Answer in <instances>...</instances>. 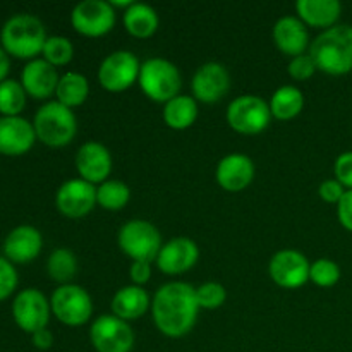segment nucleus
<instances>
[{
	"instance_id": "f257e3e1",
	"label": "nucleus",
	"mask_w": 352,
	"mask_h": 352,
	"mask_svg": "<svg viewBox=\"0 0 352 352\" xmlns=\"http://www.w3.org/2000/svg\"><path fill=\"white\" fill-rule=\"evenodd\" d=\"M199 309L196 289L186 282L164 284L151 301L155 325L170 339H181L195 329Z\"/></svg>"
},
{
	"instance_id": "f03ea898",
	"label": "nucleus",
	"mask_w": 352,
	"mask_h": 352,
	"mask_svg": "<svg viewBox=\"0 0 352 352\" xmlns=\"http://www.w3.org/2000/svg\"><path fill=\"white\" fill-rule=\"evenodd\" d=\"M309 55L318 71L330 76H344L352 71V26L336 24L315 38Z\"/></svg>"
},
{
	"instance_id": "7ed1b4c3",
	"label": "nucleus",
	"mask_w": 352,
	"mask_h": 352,
	"mask_svg": "<svg viewBox=\"0 0 352 352\" xmlns=\"http://www.w3.org/2000/svg\"><path fill=\"white\" fill-rule=\"evenodd\" d=\"M2 48L17 58H34L43 52L47 33L36 16L16 14L6 21L0 31Z\"/></svg>"
},
{
	"instance_id": "20e7f679",
	"label": "nucleus",
	"mask_w": 352,
	"mask_h": 352,
	"mask_svg": "<svg viewBox=\"0 0 352 352\" xmlns=\"http://www.w3.org/2000/svg\"><path fill=\"white\" fill-rule=\"evenodd\" d=\"M36 140L52 148H62L71 143L78 133L74 112L58 102H48L38 109L33 120Z\"/></svg>"
},
{
	"instance_id": "39448f33",
	"label": "nucleus",
	"mask_w": 352,
	"mask_h": 352,
	"mask_svg": "<svg viewBox=\"0 0 352 352\" xmlns=\"http://www.w3.org/2000/svg\"><path fill=\"white\" fill-rule=\"evenodd\" d=\"M138 82L144 95L157 103H167L179 96V89L182 86L179 69L170 60L160 57L150 58L141 64Z\"/></svg>"
},
{
	"instance_id": "423d86ee",
	"label": "nucleus",
	"mask_w": 352,
	"mask_h": 352,
	"mask_svg": "<svg viewBox=\"0 0 352 352\" xmlns=\"http://www.w3.org/2000/svg\"><path fill=\"white\" fill-rule=\"evenodd\" d=\"M120 251L133 261L157 260L162 250V236L153 223L146 220H129L124 223L117 237Z\"/></svg>"
},
{
	"instance_id": "0eeeda50",
	"label": "nucleus",
	"mask_w": 352,
	"mask_h": 352,
	"mask_svg": "<svg viewBox=\"0 0 352 352\" xmlns=\"http://www.w3.org/2000/svg\"><path fill=\"white\" fill-rule=\"evenodd\" d=\"M272 120L270 105L260 96L243 95L232 100L227 109V124L236 133L254 136L263 133Z\"/></svg>"
},
{
	"instance_id": "6e6552de",
	"label": "nucleus",
	"mask_w": 352,
	"mask_h": 352,
	"mask_svg": "<svg viewBox=\"0 0 352 352\" xmlns=\"http://www.w3.org/2000/svg\"><path fill=\"white\" fill-rule=\"evenodd\" d=\"M55 318L67 327H81L91 318L93 302L86 289L67 284L55 289L50 299Z\"/></svg>"
},
{
	"instance_id": "1a4fd4ad",
	"label": "nucleus",
	"mask_w": 352,
	"mask_h": 352,
	"mask_svg": "<svg viewBox=\"0 0 352 352\" xmlns=\"http://www.w3.org/2000/svg\"><path fill=\"white\" fill-rule=\"evenodd\" d=\"M141 64L129 50H117L103 58L98 69V81L103 89L112 93L126 91L140 78Z\"/></svg>"
},
{
	"instance_id": "9d476101",
	"label": "nucleus",
	"mask_w": 352,
	"mask_h": 352,
	"mask_svg": "<svg viewBox=\"0 0 352 352\" xmlns=\"http://www.w3.org/2000/svg\"><path fill=\"white\" fill-rule=\"evenodd\" d=\"M89 340L96 352H131L136 337L127 322L113 315H102L89 329Z\"/></svg>"
},
{
	"instance_id": "9b49d317",
	"label": "nucleus",
	"mask_w": 352,
	"mask_h": 352,
	"mask_svg": "<svg viewBox=\"0 0 352 352\" xmlns=\"http://www.w3.org/2000/svg\"><path fill=\"white\" fill-rule=\"evenodd\" d=\"M72 28L79 34L98 38L116 26V10L105 0H82L71 12Z\"/></svg>"
},
{
	"instance_id": "f8f14e48",
	"label": "nucleus",
	"mask_w": 352,
	"mask_h": 352,
	"mask_svg": "<svg viewBox=\"0 0 352 352\" xmlns=\"http://www.w3.org/2000/svg\"><path fill=\"white\" fill-rule=\"evenodd\" d=\"M52 306L38 289H24L12 302V316L16 325L33 336L38 330L47 329Z\"/></svg>"
},
{
	"instance_id": "ddd939ff",
	"label": "nucleus",
	"mask_w": 352,
	"mask_h": 352,
	"mask_svg": "<svg viewBox=\"0 0 352 352\" xmlns=\"http://www.w3.org/2000/svg\"><path fill=\"white\" fill-rule=\"evenodd\" d=\"M311 263L296 250H282L272 256L268 274L272 280L284 289H298L309 280Z\"/></svg>"
},
{
	"instance_id": "4468645a",
	"label": "nucleus",
	"mask_w": 352,
	"mask_h": 352,
	"mask_svg": "<svg viewBox=\"0 0 352 352\" xmlns=\"http://www.w3.org/2000/svg\"><path fill=\"white\" fill-rule=\"evenodd\" d=\"M55 205L67 219H82L95 208L96 188L82 179H71L58 188Z\"/></svg>"
},
{
	"instance_id": "2eb2a0df",
	"label": "nucleus",
	"mask_w": 352,
	"mask_h": 352,
	"mask_svg": "<svg viewBox=\"0 0 352 352\" xmlns=\"http://www.w3.org/2000/svg\"><path fill=\"white\" fill-rule=\"evenodd\" d=\"M192 95L203 103H217L229 93V71L219 62H206L192 76Z\"/></svg>"
},
{
	"instance_id": "dca6fc26",
	"label": "nucleus",
	"mask_w": 352,
	"mask_h": 352,
	"mask_svg": "<svg viewBox=\"0 0 352 352\" xmlns=\"http://www.w3.org/2000/svg\"><path fill=\"white\" fill-rule=\"evenodd\" d=\"M199 260L198 244L189 237H175L162 246L157 256L158 270L165 275H181L191 270Z\"/></svg>"
},
{
	"instance_id": "f3484780",
	"label": "nucleus",
	"mask_w": 352,
	"mask_h": 352,
	"mask_svg": "<svg viewBox=\"0 0 352 352\" xmlns=\"http://www.w3.org/2000/svg\"><path fill=\"white\" fill-rule=\"evenodd\" d=\"M76 168L82 181L89 184H103L112 172V155L102 143L88 141L76 153Z\"/></svg>"
},
{
	"instance_id": "a211bd4d",
	"label": "nucleus",
	"mask_w": 352,
	"mask_h": 352,
	"mask_svg": "<svg viewBox=\"0 0 352 352\" xmlns=\"http://www.w3.org/2000/svg\"><path fill=\"white\" fill-rule=\"evenodd\" d=\"M36 141L33 124L23 117H0V153L17 157L33 148Z\"/></svg>"
},
{
	"instance_id": "6ab92c4d",
	"label": "nucleus",
	"mask_w": 352,
	"mask_h": 352,
	"mask_svg": "<svg viewBox=\"0 0 352 352\" xmlns=\"http://www.w3.org/2000/svg\"><path fill=\"white\" fill-rule=\"evenodd\" d=\"M217 182L229 192H239L246 189L254 179V164L250 157L232 153L223 157L217 165Z\"/></svg>"
},
{
	"instance_id": "aec40b11",
	"label": "nucleus",
	"mask_w": 352,
	"mask_h": 352,
	"mask_svg": "<svg viewBox=\"0 0 352 352\" xmlns=\"http://www.w3.org/2000/svg\"><path fill=\"white\" fill-rule=\"evenodd\" d=\"M60 78L52 64L45 58H33L28 62L21 74V85L30 96L36 100H45L57 91Z\"/></svg>"
},
{
	"instance_id": "412c9836",
	"label": "nucleus",
	"mask_w": 352,
	"mask_h": 352,
	"mask_svg": "<svg viewBox=\"0 0 352 352\" xmlns=\"http://www.w3.org/2000/svg\"><path fill=\"white\" fill-rule=\"evenodd\" d=\"M43 237L31 226H19L9 232L3 241V253L10 263H30L40 254Z\"/></svg>"
},
{
	"instance_id": "4be33fe9",
	"label": "nucleus",
	"mask_w": 352,
	"mask_h": 352,
	"mask_svg": "<svg viewBox=\"0 0 352 352\" xmlns=\"http://www.w3.org/2000/svg\"><path fill=\"white\" fill-rule=\"evenodd\" d=\"M274 41L278 50L289 57L302 55L309 45L306 24L296 16L280 17L274 26Z\"/></svg>"
},
{
	"instance_id": "5701e85b",
	"label": "nucleus",
	"mask_w": 352,
	"mask_h": 352,
	"mask_svg": "<svg viewBox=\"0 0 352 352\" xmlns=\"http://www.w3.org/2000/svg\"><path fill=\"white\" fill-rule=\"evenodd\" d=\"M296 12L299 19L308 26L330 30L339 21L342 6L339 0H298Z\"/></svg>"
},
{
	"instance_id": "b1692460",
	"label": "nucleus",
	"mask_w": 352,
	"mask_h": 352,
	"mask_svg": "<svg viewBox=\"0 0 352 352\" xmlns=\"http://www.w3.org/2000/svg\"><path fill=\"white\" fill-rule=\"evenodd\" d=\"M150 309V296L140 285H126L119 289L112 299V313L124 322L140 320Z\"/></svg>"
},
{
	"instance_id": "393cba45",
	"label": "nucleus",
	"mask_w": 352,
	"mask_h": 352,
	"mask_svg": "<svg viewBox=\"0 0 352 352\" xmlns=\"http://www.w3.org/2000/svg\"><path fill=\"white\" fill-rule=\"evenodd\" d=\"M158 14L153 7L146 6V3L134 2L129 9L124 12V26H126L127 33L133 34L134 38H150L153 36L155 31L158 30Z\"/></svg>"
},
{
	"instance_id": "a878e982",
	"label": "nucleus",
	"mask_w": 352,
	"mask_h": 352,
	"mask_svg": "<svg viewBox=\"0 0 352 352\" xmlns=\"http://www.w3.org/2000/svg\"><path fill=\"white\" fill-rule=\"evenodd\" d=\"M198 103L192 96H175L164 107V120L170 129L184 131L196 122Z\"/></svg>"
},
{
	"instance_id": "bb28decb",
	"label": "nucleus",
	"mask_w": 352,
	"mask_h": 352,
	"mask_svg": "<svg viewBox=\"0 0 352 352\" xmlns=\"http://www.w3.org/2000/svg\"><path fill=\"white\" fill-rule=\"evenodd\" d=\"M305 107L302 91L296 86H282L274 93L270 102V112L278 120H291L301 113Z\"/></svg>"
},
{
	"instance_id": "cd10ccee",
	"label": "nucleus",
	"mask_w": 352,
	"mask_h": 352,
	"mask_svg": "<svg viewBox=\"0 0 352 352\" xmlns=\"http://www.w3.org/2000/svg\"><path fill=\"white\" fill-rule=\"evenodd\" d=\"M89 95V85L88 79L79 72H67L60 78L57 86V102L65 105L67 109H74V107L82 105Z\"/></svg>"
},
{
	"instance_id": "c85d7f7f",
	"label": "nucleus",
	"mask_w": 352,
	"mask_h": 352,
	"mask_svg": "<svg viewBox=\"0 0 352 352\" xmlns=\"http://www.w3.org/2000/svg\"><path fill=\"white\" fill-rule=\"evenodd\" d=\"M78 258L67 248H58L48 258L47 272L52 280L57 282V284L67 285L78 275Z\"/></svg>"
},
{
	"instance_id": "c756f323",
	"label": "nucleus",
	"mask_w": 352,
	"mask_h": 352,
	"mask_svg": "<svg viewBox=\"0 0 352 352\" xmlns=\"http://www.w3.org/2000/svg\"><path fill=\"white\" fill-rule=\"evenodd\" d=\"M129 188L120 181H105L96 188V205L109 212H119L129 203Z\"/></svg>"
},
{
	"instance_id": "7c9ffc66",
	"label": "nucleus",
	"mask_w": 352,
	"mask_h": 352,
	"mask_svg": "<svg viewBox=\"0 0 352 352\" xmlns=\"http://www.w3.org/2000/svg\"><path fill=\"white\" fill-rule=\"evenodd\" d=\"M26 89L16 79L0 82V112L3 117H17L26 105Z\"/></svg>"
},
{
	"instance_id": "2f4dec72",
	"label": "nucleus",
	"mask_w": 352,
	"mask_h": 352,
	"mask_svg": "<svg viewBox=\"0 0 352 352\" xmlns=\"http://www.w3.org/2000/svg\"><path fill=\"white\" fill-rule=\"evenodd\" d=\"M41 54H43V58L48 64L58 67V65H65L72 60L74 47H72L71 40H67L65 36H50L45 41Z\"/></svg>"
},
{
	"instance_id": "473e14b6",
	"label": "nucleus",
	"mask_w": 352,
	"mask_h": 352,
	"mask_svg": "<svg viewBox=\"0 0 352 352\" xmlns=\"http://www.w3.org/2000/svg\"><path fill=\"white\" fill-rule=\"evenodd\" d=\"M309 280L318 287H333L340 280V267L336 261L320 258L309 268Z\"/></svg>"
},
{
	"instance_id": "72a5a7b5",
	"label": "nucleus",
	"mask_w": 352,
	"mask_h": 352,
	"mask_svg": "<svg viewBox=\"0 0 352 352\" xmlns=\"http://www.w3.org/2000/svg\"><path fill=\"white\" fill-rule=\"evenodd\" d=\"M196 299H198L199 308L217 309L226 302V287L219 282H206V284H201L196 289Z\"/></svg>"
},
{
	"instance_id": "f704fd0d",
	"label": "nucleus",
	"mask_w": 352,
	"mask_h": 352,
	"mask_svg": "<svg viewBox=\"0 0 352 352\" xmlns=\"http://www.w3.org/2000/svg\"><path fill=\"white\" fill-rule=\"evenodd\" d=\"M287 71L289 74H291V78L296 79V81H306V79L311 78L318 69H316L315 60L311 58V55L302 54V55H298V57H294L291 62H289Z\"/></svg>"
},
{
	"instance_id": "c9c22d12",
	"label": "nucleus",
	"mask_w": 352,
	"mask_h": 352,
	"mask_svg": "<svg viewBox=\"0 0 352 352\" xmlns=\"http://www.w3.org/2000/svg\"><path fill=\"white\" fill-rule=\"evenodd\" d=\"M17 285V272L7 258H0V301L9 298Z\"/></svg>"
},
{
	"instance_id": "e433bc0d",
	"label": "nucleus",
	"mask_w": 352,
	"mask_h": 352,
	"mask_svg": "<svg viewBox=\"0 0 352 352\" xmlns=\"http://www.w3.org/2000/svg\"><path fill=\"white\" fill-rule=\"evenodd\" d=\"M336 179L347 188V191L352 189V151H346V153L339 155L336 160Z\"/></svg>"
},
{
	"instance_id": "4c0bfd02",
	"label": "nucleus",
	"mask_w": 352,
	"mask_h": 352,
	"mask_svg": "<svg viewBox=\"0 0 352 352\" xmlns=\"http://www.w3.org/2000/svg\"><path fill=\"white\" fill-rule=\"evenodd\" d=\"M320 198L327 203H332V205H337V203L342 199L344 192H346V188L340 184L337 179H327L320 184Z\"/></svg>"
},
{
	"instance_id": "58836bf2",
	"label": "nucleus",
	"mask_w": 352,
	"mask_h": 352,
	"mask_svg": "<svg viewBox=\"0 0 352 352\" xmlns=\"http://www.w3.org/2000/svg\"><path fill=\"white\" fill-rule=\"evenodd\" d=\"M337 217L340 226L352 232V189L344 192L342 199L337 203Z\"/></svg>"
},
{
	"instance_id": "ea45409f",
	"label": "nucleus",
	"mask_w": 352,
	"mask_h": 352,
	"mask_svg": "<svg viewBox=\"0 0 352 352\" xmlns=\"http://www.w3.org/2000/svg\"><path fill=\"white\" fill-rule=\"evenodd\" d=\"M129 277L133 285H144L151 278V263L150 261H133L129 268Z\"/></svg>"
},
{
	"instance_id": "a19ab883",
	"label": "nucleus",
	"mask_w": 352,
	"mask_h": 352,
	"mask_svg": "<svg viewBox=\"0 0 352 352\" xmlns=\"http://www.w3.org/2000/svg\"><path fill=\"white\" fill-rule=\"evenodd\" d=\"M31 337H33V346L40 351H47L54 346V336H52L50 330L47 329L38 330V332H34Z\"/></svg>"
},
{
	"instance_id": "79ce46f5",
	"label": "nucleus",
	"mask_w": 352,
	"mask_h": 352,
	"mask_svg": "<svg viewBox=\"0 0 352 352\" xmlns=\"http://www.w3.org/2000/svg\"><path fill=\"white\" fill-rule=\"evenodd\" d=\"M9 67H10L9 54L0 47V82L6 81V76L9 74Z\"/></svg>"
},
{
	"instance_id": "37998d69",
	"label": "nucleus",
	"mask_w": 352,
	"mask_h": 352,
	"mask_svg": "<svg viewBox=\"0 0 352 352\" xmlns=\"http://www.w3.org/2000/svg\"><path fill=\"white\" fill-rule=\"evenodd\" d=\"M109 3L112 7H126V10H127L134 2L133 0H122V2H120V0H109Z\"/></svg>"
}]
</instances>
